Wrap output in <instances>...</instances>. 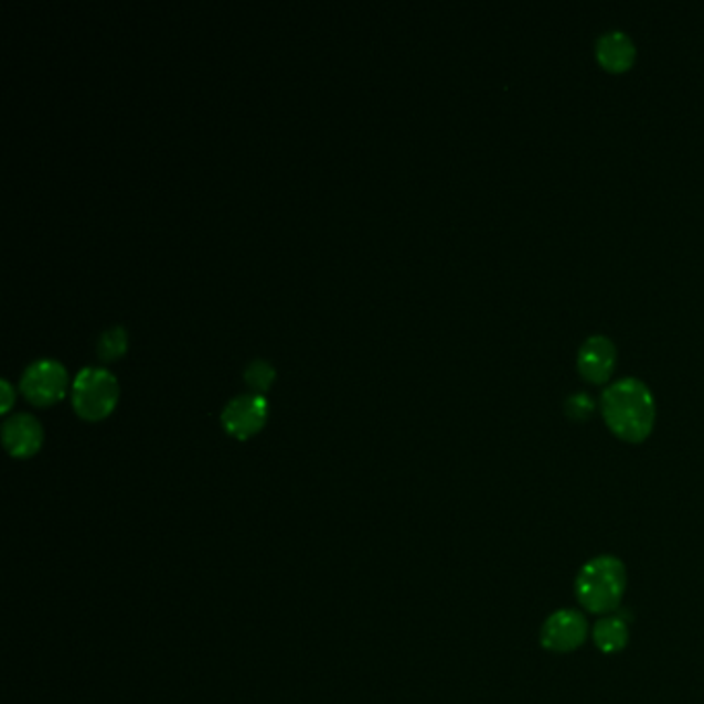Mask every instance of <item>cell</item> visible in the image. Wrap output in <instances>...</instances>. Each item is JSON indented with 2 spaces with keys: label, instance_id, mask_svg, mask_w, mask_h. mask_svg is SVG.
Here are the masks:
<instances>
[{
  "label": "cell",
  "instance_id": "8fae6325",
  "mask_svg": "<svg viewBox=\"0 0 704 704\" xmlns=\"http://www.w3.org/2000/svg\"><path fill=\"white\" fill-rule=\"evenodd\" d=\"M127 350V331L120 324L104 329L97 337L96 352L102 360H116Z\"/></svg>",
  "mask_w": 704,
  "mask_h": 704
},
{
  "label": "cell",
  "instance_id": "5b68a950",
  "mask_svg": "<svg viewBox=\"0 0 704 704\" xmlns=\"http://www.w3.org/2000/svg\"><path fill=\"white\" fill-rule=\"evenodd\" d=\"M589 626L580 611L561 609L552 614L540 632L542 647L552 653H573L587 640Z\"/></svg>",
  "mask_w": 704,
  "mask_h": 704
},
{
  "label": "cell",
  "instance_id": "7a4b0ae2",
  "mask_svg": "<svg viewBox=\"0 0 704 704\" xmlns=\"http://www.w3.org/2000/svg\"><path fill=\"white\" fill-rule=\"evenodd\" d=\"M626 583L625 562L614 556H599L587 562L576 576V599L591 614H609L620 606Z\"/></svg>",
  "mask_w": 704,
  "mask_h": 704
},
{
  "label": "cell",
  "instance_id": "4fadbf2b",
  "mask_svg": "<svg viewBox=\"0 0 704 704\" xmlns=\"http://www.w3.org/2000/svg\"><path fill=\"white\" fill-rule=\"evenodd\" d=\"M593 409H595V403H593L591 395H587V393H575L566 399V414L573 419H587L591 416Z\"/></svg>",
  "mask_w": 704,
  "mask_h": 704
},
{
  "label": "cell",
  "instance_id": "6da1fadb",
  "mask_svg": "<svg viewBox=\"0 0 704 704\" xmlns=\"http://www.w3.org/2000/svg\"><path fill=\"white\" fill-rule=\"evenodd\" d=\"M609 430L628 442H642L655 424V397L647 384L626 376L609 384L601 395Z\"/></svg>",
  "mask_w": 704,
  "mask_h": 704
},
{
  "label": "cell",
  "instance_id": "3957f363",
  "mask_svg": "<svg viewBox=\"0 0 704 704\" xmlns=\"http://www.w3.org/2000/svg\"><path fill=\"white\" fill-rule=\"evenodd\" d=\"M73 407L85 419L108 416L118 401V381L110 370L83 369L71 386Z\"/></svg>",
  "mask_w": 704,
  "mask_h": 704
},
{
  "label": "cell",
  "instance_id": "5bb4252c",
  "mask_svg": "<svg viewBox=\"0 0 704 704\" xmlns=\"http://www.w3.org/2000/svg\"><path fill=\"white\" fill-rule=\"evenodd\" d=\"M0 386H2V391H4V393H2V412H7V409L11 407V403H13V386L9 384L7 378L0 381Z\"/></svg>",
  "mask_w": 704,
  "mask_h": 704
},
{
  "label": "cell",
  "instance_id": "9c48e42d",
  "mask_svg": "<svg viewBox=\"0 0 704 704\" xmlns=\"http://www.w3.org/2000/svg\"><path fill=\"white\" fill-rule=\"evenodd\" d=\"M634 56H637V49L628 33L614 30V32L604 33L597 40V58L608 71L614 73L626 71L634 61Z\"/></svg>",
  "mask_w": 704,
  "mask_h": 704
},
{
  "label": "cell",
  "instance_id": "30bf717a",
  "mask_svg": "<svg viewBox=\"0 0 704 704\" xmlns=\"http://www.w3.org/2000/svg\"><path fill=\"white\" fill-rule=\"evenodd\" d=\"M628 639H630V630L625 618L620 616H606L593 628V640L597 649L608 655L625 651Z\"/></svg>",
  "mask_w": 704,
  "mask_h": 704
},
{
  "label": "cell",
  "instance_id": "8992f818",
  "mask_svg": "<svg viewBox=\"0 0 704 704\" xmlns=\"http://www.w3.org/2000/svg\"><path fill=\"white\" fill-rule=\"evenodd\" d=\"M269 414V403L260 393H242L225 403L222 424L236 438H248L263 428Z\"/></svg>",
  "mask_w": 704,
  "mask_h": 704
},
{
  "label": "cell",
  "instance_id": "7c38bea8",
  "mask_svg": "<svg viewBox=\"0 0 704 704\" xmlns=\"http://www.w3.org/2000/svg\"><path fill=\"white\" fill-rule=\"evenodd\" d=\"M244 381L250 388H255L256 393L267 391L275 381V369H273L271 362L265 358L250 360L244 369Z\"/></svg>",
  "mask_w": 704,
  "mask_h": 704
},
{
  "label": "cell",
  "instance_id": "ba28073f",
  "mask_svg": "<svg viewBox=\"0 0 704 704\" xmlns=\"http://www.w3.org/2000/svg\"><path fill=\"white\" fill-rule=\"evenodd\" d=\"M616 362V345L606 335H593L578 350V370L593 383L608 381Z\"/></svg>",
  "mask_w": 704,
  "mask_h": 704
},
{
  "label": "cell",
  "instance_id": "277c9868",
  "mask_svg": "<svg viewBox=\"0 0 704 704\" xmlns=\"http://www.w3.org/2000/svg\"><path fill=\"white\" fill-rule=\"evenodd\" d=\"M66 383H68V372L58 360L40 358V360H33L32 364L23 370L19 386L23 395L35 405H50L63 397Z\"/></svg>",
  "mask_w": 704,
  "mask_h": 704
},
{
  "label": "cell",
  "instance_id": "52a82bcc",
  "mask_svg": "<svg viewBox=\"0 0 704 704\" xmlns=\"http://www.w3.org/2000/svg\"><path fill=\"white\" fill-rule=\"evenodd\" d=\"M44 440V430L32 414H15L2 424V442L13 457H32Z\"/></svg>",
  "mask_w": 704,
  "mask_h": 704
}]
</instances>
